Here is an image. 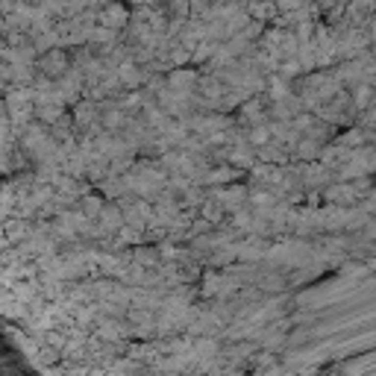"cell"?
I'll use <instances>...</instances> for the list:
<instances>
[{"label": "cell", "instance_id": "6da1fadb", "mask_svg": "<svg viewBox=\"0 0 376 376\" xmlns=\"http://www.w3.org/2000/svg\"><path fill=\"white\" fill-rule=\"evenodd\" d=\"M100 24L103 26H124L126 24V9L118 6V3H109L103 9V15H100Z\"/></svg>", "mask_w": 376, "mask_h": 376}, {"label": "cell", "instance_id": "7a4b0ae2", "mask_svg": "<svg viewBox=\"0 0 376 376\" xmlns=\"http://www.w3.org/2000/svg\"><path fill=\"white\" fill-rule=\"evenodd\" d=\"M44 68H47V74H53V76H59V74H65V71H68V62H65V53H62V50H50V56L44 59Z\"/></svg>", "mask_w": 376, "mask_h": 376}, {"label": "cell", "instance_id": "3957f363", "mask_svg": "<svg viewBox=\"0 0 376 376\" xmlns=\"http://www.w3.org/2000/svg\"><path fill=\"white\" fill-rule=\"evenodd\" d=\"M121 221H124V218H121V212H118V209H106V215H103V224H106V229H115Z\"/></svg>", "mask_w": 376, "mask_h": 376}, {"label": "cell", "instance_id": "277c9868", "mask_svg": "<svg viewBox=\"0 0 376 376\" xmlns=\"http://www.w3.org/2000/svg\"><path fill=\"white\" fill-rule=\"evenodd\" d=\"M82 209H85V215H88V218H94V215H100V200L85 197V200H82Z\"/></svg>", "mask_w": 376, "mask_h": 376}, {"label": "cell", "instance_id": "5b68a950", "mask_svg": "<svg viewBox=\"0 0 376 376\" xmlns=\"http://www.w3.org/2000/svg\"><path fill=\"white\" fill-rule=\"evenodd\" d=\"M371 94H374V91H371L368 85L359 88V94H356V106H368V103H371Z\"/></svg>", "mask_w": 376, "mask_h": 376}, {"label": "cell", "instance_id": "8992f818", "mask_svg": "<svg viewBox=\"0 0 376 376\" xmlns=\"http://www.w3.org/2000/svg\"><path fill=\"white\" fill-rule=\"evenodd\" d=\"M91 121V106H79V124H88Z\"/></svg>", "mask_w": 376, "mask_h": 376}]
</instances>
